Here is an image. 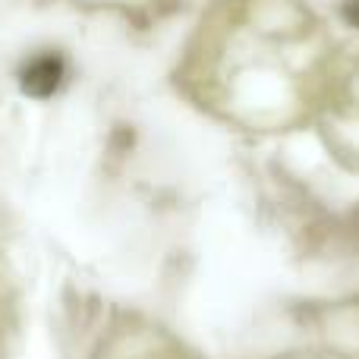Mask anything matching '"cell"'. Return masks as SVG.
<instances>
[{
  "instance_id": "6da1fadb",
  "label": "cell",
  "mask_w": 359,
  "mask_h": 359,
  "mask_svg": "<svg viewBox=\"0 0 359 359\" xmlns=\"http://www.w3.org/2000/svg\"><path fill=\"white\" fill-rule=\"evenodd\" d=\"M67 79V67L57 54H44L35 57L29 67L22 69L19 82H22V92L32 98H50V95L60 88V82Z\"/></svg>"
},
{
  "instance_id": "7a4b0ae2",
  "label": "cell",
  "mask_w": 359,
  "mask_h": 359,
  "mask_svg": "<svg viewBox=\"0 0 359 359\" xmlns=\"http://www.w3.org/2000/svg\"><path fill=\"white\" fill-rule=\"evenodd\" d=\"M344 16H347L350 22H353L356 29H359V0H350V4L344 6Z\"/></svg>"
}]
</instances>
